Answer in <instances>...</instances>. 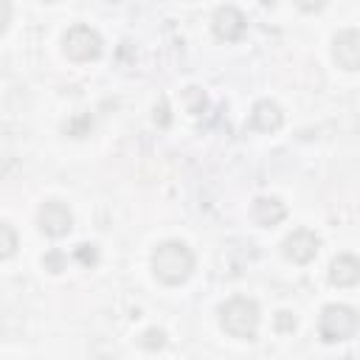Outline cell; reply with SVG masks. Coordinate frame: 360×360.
I'll return each instance as SVG.
<instances>
[{"label":"cell","instance_id":"obj_1","mask_svg":"<svg viewBox=\"0 0 360 360\" xmlns=\"http://www.w3.org/2000/svg\"><path fill=\"white\" fill-rule=\"evenodd\" d=\"M152 273L158 281L174 287L194 273V253L180 239H166L152 250Z\"/></svg>","mask_w":360,"mask_h":360},{"label":"cell","instance_id":"obj_2","mask_svg":"<svg viewBox=\"0 0 360 360\" xmlns=\"http://www.w3.org/2000/svg\"><path fill=\"white\" fill-rule=\"evenodd\" d=\"M219 323L231 338L253 340L259 329V307L248 295H233L219 307Z\"/></svg>","mask_w":360,"mask_h":360},{"label":"cell","instance_id":"obj_3","mask_svg":"<svg viewBox=\"0 0 360 360\" xmlns=\"http://www.w3.org/2000/svg\"><path fill=\"white\" fill-rule=\"evenodd\" d=\"M360 326V315L354 307L349 304H326L321 309L318 318V335L326 343H338V340H349Z\"/></svg>","mask_w":360,"mask_h":360},{"label":"cell","instance_id":"obj_4","mask_svg":"<svg viewBox=\"0 0 360 360\" xmlns=\"http://www.w3.org/2000/svg\"><path fill=\"white\" fill-rule=\"evenodd\" d=\"M62 48H65L68 59L90 62V59H96L101 53V37L90 25H73V28H68V34L62 39Z\"/></svg>","mask_w":360,"mask_h":360},{"label":"cell","instance_id":"obj_5","mask_svg":"<svg viewBox=\"0 0 360 360\" xmlns=\"http://www.w3.org/2000/svg\"><path fill=\"white\" fill-rule=\"evenodd\" d=\"M332 59L343 70H360V28H343L335 34Z\"/></svg>","mask_w":360,"mask_h":360},{"label":"cell","instance_id":"obj_6","mask_svg":"<svg viewBox=\"0 0 360 360\" xmlns=\"http://www.w3.org/2000/svg\"><path fill=\"white\" fill-rule=\"evenodd\" d=\"M37 222H39V231L48 233V236H65L73 225V214L65 202L59 200H48L42 202L39 214H37Z\"/></svg>","mask_w":360,"mask_h":360},{"label":"cell","instance_id":"obj_7","mask_svg":"<svg viewBox=\"0 0 360 360\" xmlns=\"http://www.w3.org/2000/svg\"><path fill=\"white\" fill-rule=\"evenodd\" d=\"M318 248H321V239H318L312 231H307V228H298V231H292V233L284 239V256H287L290 262H295V264L312 262L315 253H318Z\"/></svg>","mask_w":360,"mask_h":360},{"label":"cell","instance_id":"obj_8","mask_svg":"<svg viewBox=\"0 0 360 360\" xmlns=\"http://www.w3.org/2000/svg\"><path fill=\"white\" fill-rule=\"evenodd\" d=\"M211 25H214V34L219 37V39H225V42H233V39H239L242 34H245V14L236 8V6H219L217 11H214V20H211Z\"/></svg>","mask_w":360,"mask_h":360},{"label":"cell","instance_id":"obj_9","mask_svg":"<svg viewBox=\"0 0 360 360\" xmlns=\"http://www.w3.org/2000/svg\"><path fill=\"white\" fill-rule=\"evenodd\" d=\"M248 121H250V127H253L256 132H276V129L284 124V112H281V107H278L276 101L262 98V101L253 104Z\"/></svg>","mask_w":360,"mask_h":360},{"label":"cell","instance_id":"obj_10","mask_svg":"<svg viewBox=\"0 0 360 360\" xmlns=\"http://www.w3.org/2000/svg\"><path fill=\"white\" fill-rule=\"evenodd\" d=\"M329 281L338 287H354L360 281V259L352 253H340L329 264Z\"/></svg>","mask_w":360,"mask_h":360},{"label":"cell","instance_id":"obj_11","mask_svg":"<svg viewBox=\"0 0 360 360\" xmlns=\"http://www.w3.org/2000/svg\"><path fill=\"white\" fill-rule=\"evenodd\" d=\"M250 217L262 225V228H273L287 217V208L278 197H256L250 205Z\"/></svg>","mask_w":360,"mask_h":360},{"label":"cell","instance_id":"obj_12","mask_svg":"<svg viewBox=\"0 0 360 360\" xmlns=\"http://www.w3.org/2000/svg\"><path fill=\"white\" fill-rule=\"evenodd\" d=\"M183 104H186V110L191 112V115H200V112H205V107H208V96L200 90V87H186L183 90Z\"/></svg>","mask_w":360,"mask_h":360},{"label":"cell","instance_id":"obj_13","mask_svg":"<svg viewBox=\"0 0 360 360\" xmlns=\"http://www.w3.org/2000/svg\"><path fill=\"white\" fill-rule=\"evenodd\" d=\"M143 349H149V352H155V349H163V343H166V335H163V329H146L143 335H141V340H138Z\"/></svg>","mask_w":360,"mask_h":360},{"label":"cell","instance_id":"obj_14","mask_svg":"<svg viewBox=\"0 0 360 360\" xmlns=\"http://www.w3.org/2000/svg\"><path fill=\"white\" fill-rule=\"evenodd\" d=\"M0 236H3V259H11L14 256V248H17V236H14V228L8 222L0 225Z\"/></svg>","mask_w":360,"mask_h":360},{"label":"cell","instance_id":"obj_15","mask_svg":"<svg viewBox=\"0 0 360 360\" xmlns=\"http://www.w3.org/2000/svg\"><path fill=\"white\" fill-rule=\"evenodd\" d=\"M76 256H79L84 264H96V259H98V253H96V245H79Z\"/></svg>","mask_w":360,"mask_h":360},{"label":"cell","instance_id":"obj_16","mask_svg":"<svg viewBox=\"0 0 360 360\" xmlns=\"http://www.w3.org/2000/svg\"><path fill=\"white\" fill-rule=\"evenodd\" d=\"M276 329H278V332H292V329H295V318H292L290 312H278V315H276Z\"/></svg>","mask_w":360,"mask_h":360},{"label":"cell","instance_id":"obj_17","mask_svg":"<svg viewBox=\"0 0 360 360\" xmlns=\"http://www.w3.org/2000/svg\"><path fill=\"white\" fill-rule=\"evenodd\" d=\"M155 121H158L160 127L169 124V107H166V101H160V107H155Z\"/></svg>","mask_w":360,"mask_h":360}]
</instances>
